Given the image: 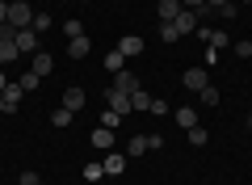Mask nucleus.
<instances>
[{"instance_id": "f257e3e1", "label": "nucleus", "mask_w": 252, "mask_h": 185, "mask_svg": "<svg viewBox=\"0 0 252 185\" xmlns=\"http://www.w3.org/2000/svg\"><path fill=\"white\" fill-rule=\"evenodd\" d=\"M172 26H177V34H193V30L202 26V17H198V9H181L177 17H172Z\"/></svg>"}, {"instance_id": "f03ea898", "label": "nucleus", "mask_w": 252, "mask_h": 185, "mask_svg": "<svg viewBox=\"0 0 252 185\" xmlns=\"http://www.w3.org/2000/svg\"><path fill=\"white\" fill-rule=\"evenodd\" d=\"M30 21H34V9H30L26 0H21V4H9V26L13 30H26Z\"/></svg>"}, {"instance_id": "7ed1b4c3", "label": "nucleus", "mask_w": 252, "mask_h": 185, "mask_svg": "<svg viewBox=\"0 0 252 185\" xmlns=\"http://www.w3.org/2000/svg\"><path fill=\"white\" fill-rule=\"evenodd\" d=\"M38 38H42V34H34V30H17V38H13V42H17V51L21 55H34V51H42V46H38Z\"/></svg>"}, {"instance_id": "20e7f679", "label": "nucleus", "mask_w": 252, "mask_h": 185, "mask_svg": "<svg viewBox=\"0 0 252 185\" xmlns=\"http://www.w3.org/2000/svg\"><path fill=\"white\" fill-rule=\"evenodd\" d=\"M30 72L51 76V72H55V55H51V51H34V55H30Z\"/></svg>"}, {"instance_id": "39448f33", "label": "nucleus", "mask_w": 252, "mask_h": 185, "mask_svg": "<svg viewBox=\"0 0 252 185\" xmlns=\"http://www.w3.org/2000/svg\"><path fill=\"white\" fill-rule=\"evenodd\" d=\"M198 38L206 46H215V51H223V46H227V30H215V26H198Z\"/></svg>"}, {"instance_id": "423d86ee", "label": "nucleus", "mask_w": 252, "mask_h": 185, "mask_svg": "<svg viewBox=\"0 0 252 185\" xmlns=\"http://www.w3.org/2000/svg\"><path fill=\"white\" fill-rule=\"evenodd\" d=\"M114 88H118V93H126V97H130V93H139V76H135V72H114Z\"/></svg>"}, {"instance_id": "0eeeda50", "label": "nucleus", "mask_w": 252, "mask_h": 185, "mask_svg": "<svg viewBox=\"0 0 252 185\" xmlns=\"http://www.w3.org/2000/svg\"><path fill=\"white\" fill-rule=\"evenodd\" d=\"M181 80H185V88H189V93H202V88L210 84L206 68H189V72H185V76H181Z\"/></svg>"}, {"instance_id": "6e6552de", "label": "nucleus", "mask_w": 252, "mask_h": 185, "mask_svg": "<svg viewBox=\"0 0 252 185\" xmlns=\"http://www.w3.org/2000/svg\"><path fill=\"white\" fill-rule=\"evenodd\" d=\"M21 93H26V88H21L17 80H9V84H4V93H0V97H4V114H13V110L21 106Z\"/></svg>"}, {"instance_id": "1a4fd4ad", "label": "nucleus", "mask_w": 252, "mask_h": 185, "mask_svg": "<svg viewBox=\"0 0 252 185\" xmlns=\"http://www.w3.org/2000/svg\"><path fill=\"white\" fill-rule=\"evenodd\" d=\"M84 101H89V97H84V88H67V93H63V106L72 110V114H80Z\"/></svg>"}, {"instance_id": "9d476101", "label": "nucleus", "mask_w": 252, "mask_h": 185, "mask_svg": "<svg viewBox=\"0 0 252 185\" xmlns=\"http://www.w3.org/2000/svg\"><path fill=\"white\" fill-rule=\"evenodd\" d=\"M109 110H114V114H130V97H126V93H118V88H109Z\"/></svg>"}, {"instance_id": "9b49d317", "label": "nucleus", "mask_w": 252, "mask_h": 185, "mask_svg": "<svg viewBox=\"0 0 252 185\" xmlns=\"http://www.w3.org/2000/svg\"><path fill=\"white\" fill-rule=\"evenodd\" d=\"M118 51H122V55H143V38H139V34H126L122 42H118Z\"/></svg>"}, {"instance_id": "f8f14e48", "label": "nucleus", "mask_w": 252, "mask_h": 185, "mask_svg": "<svg viewBox=\"0 0 252 185\" xmlns=\"http://www.w3.org/2000/svg\"><path fill=\"white\" fill-rule=\"evenodd\" d=\"M93 148L109 151V148H114V131H109V126H97V131H93Z\"/></svg>"}, {"instance_id": "ddd939ff", "label": "nucleus", "mask_w": 252, "mask_h": 185, "mask_svg": "<svg viewBox=\"0 0 252 185\" xmlns=\"http://www.w3.org/2000/svg\"><path fill=\"white\" fill-rule=\"evenodd\" d=\"M101 164H105V177H118L126 168V156H118V151H109L105 160H101Z\"/></svg>"}, {"instance_id": "4468645a", "label": "nucleus", "mask_w": 252, "mask_h": 185, "mask_svg": "<svg viewBox=\"0 0 252 185\" xmlns=\"http://www.w3.org/2000/svg\"><path fill=\"white\" fill-rule=\"evenodd\" d=\"M13 59H21L17 42H13V38H0V63H13Z\"/></svg>"}, {"instance_id": "2eb2a0df", "label": "nucleus", "mask_w": 252, "mask_h": 185, "mask_svg": "<svg viewBox=\"0 0 252 185\" xmlns=\"http://www.w3.org/2000/svg\"><path fill=\"white\" fill-rule=\"evenodd\" d=\"M89 51H93V42H89V38H72V42H67V55H72V59H84Z\"/></svg>"}, {"instance_id": "dca6fc26", "label": "nucleus", "mask_w": 252, "mask_h": 185, "mask_svg": "<svg viewBox=\"0 0 252 185\" xmlns=\"http://www.w3.org/2000/svg\"><path fill=\"white\" fill-rule=\"evenodd\" d=\"M63 34H67V42H72V38H84V21H76V17H67V21H63Z\"/></svg>"}, {"instance_id": "f3484780", "label": "nucleus", "mask_w": 252, "mask_h": 185, "mask_svg": "<svg viewBox=\"0 0 252 185\" xmlns=\"http://www.w3.org/2000/svg\"><path fill=\"white\" fill-rule=\"evenodd\" d=\"M130 110H147V114H152V93H143V88L130 93Z\"/></svg>"}, {"instance_id": "a211bd4d", "label": "nucleus", "mask_w": 252, "mask_h": 185, "mask_svg": "<svg viewBox=\"0 0 252 185\" xmlns=\"http://www.w3.org/2000/svg\"><path fill=\"white\" fill-rule=\"evenodd\" d=\"M143 151H152L147 148V135H135V139L126 143V156H143Z\"/></svg>"}, {"instance_id": "6ab92c4d", "label": "nucleus", "mask_w": 252, "mask_h": 185, "mask_svg": "<svg viewBox=\"0 0 252 185\" xmlns=\"http://www.w3.org/2000/svg\"><path fill=\"white\" fill-rule=\"evenodd\" d=\"M181 13V0H160V21H172Z\"/></svg>"}, {"instance_id": "aec40b11", "label": "nucleus", "mask_w": 252, "mask_h": 185, "mask_svg": "<svg viewBox=\"0 0 252 185\" xmlns=\"http://www.w3.org/2000/svg\"><path fill=\"white\" fill-rule=\"evenodd\" d=\"M105 68H109V72H122V68H126V55L118 51V46H114V51L105 55Z\"/></svg>"}, {"instance_id": "412c9836", "label": "nucleus", "mask_w": 252, "mask_h": 185, "mask_svg": "<svg viewBox=\"0 0 252 185\" xmlns=\"http://www.w3.org/2000/svg\"><path fill=\"white\" fill-rule=\"evenodd\" d=\"M72 118H76L72 110H67V106H59V110L51 114V122H55V126H72Z\"/></svg>"}, {"instance_id": "4be33fe9", "label": "nucleus", "mask_w": 252, "mask_h": 185, "mask_svg": "<svg viewBox=\"0 0 252 185\" xmlns=\"http://www.w3.org/2000/svg\"><path fill=\"white\" fill-rule=\"evenodd\" d=\"M51 26H55V21L46 17V13H34V21H30V30H34V34H46Z\"/></svg>"}, {"instance_id": "5701e85b", "label": "nucleus", "mask_w": 252, "mask_h": 185, "mask_svg": "<svg viewBox=\"0 0 252 185\" xmlns=\"http://www.w3.org/2000/svg\"><path fill=\"white\" fill-rule=\"evenodd\" d=\"M17 84H21V88H26V93H34V88H38V84H42V76H38V72H26V76H21V80H17Z\"/></svg>"}, {"instance_id": "b1692460", "label": "nucleus", "mask_w": 252, "mask_h": 185, "mask_svg": "<svg viewBox=\"0 0 252 185\" xmlns=\"http://www.w3.org/2000/svg\"><path fill=\"white\" fill-rule=\"evenodd\" d=\"M177 122L189 131V126H198V118H193V110H189V106H181V110H177Z\"/></svg>"}, {"instance_id": "393cba45", "label": "nucleus", "mask_w": 252, "mask_h": 185, "mask_svg": "<svg viewBox=\"0 0 252 185\" xmlns=\"http://www.w3.org/2000/svg\"><path fill=\"white\" fill-rule=\"evenodd\" d=\"M101 177H105V164H84V181H93V185H97Z\"/></svg>"}, {"instance_id": "a878e982", "label": "nucleus", "mask_w": 252, "mask_h": 185, "mask_svg": "<svg viewBox=\"0 0 252 185\" xmlns=\"http://www.w3.org/2000/svg\"><path fill=\"white\" fill-rule=\"evenodd\" d=\"M177 26H172V21H160V42H177Z\"/></svg>"}, {"instance_id": "bb28decb", "label": "nucleus", "mask_w": 252, "mask_h": 185, "mask_svg": "<svg viewBox=\"0 0 252 185\" xmlns=\"http://www.w3.org/2000/svg\"><path fill=\"white\" fill-rule=\"evenodd\" d=\"M206 139H210V135H206V126H189V143H193V148H202Z\"/></svg>"}, {"instance_id": "cd10ccee", "label": "nucleus", "mask_w": 252, "mask_h": 185, "mask_svg": "<svg viewBox=\"0 0 252 185\" xmlns=\"http://www.w3.org/2000/svg\"><path fill=\"white\" fill-rule=\"evenodd\" d=\"M202 106H219V88H215V84L202 88Z\"/></svg>"}, {"instance_id": "c85d7f7f", "label": "nucleus", "mask_w": 252, "mask_h": 185, "mask_svg": "<svg viewBox=\"0 0 252 185\" xmlns=\"http://www.w3.org/2000/svg\"><path fill=\"white\" fill-rule=\"evenodd\" d=\"M118 122H122V114H114V110H105V114H101V126H109V131H114Z\"/></svg>"}, {"instance_id": "c756f323", "label": "nucleus", "mask_w": 252, "mask_h": 185, "mask_svg": "<svg viewBox=\"0 0 252 185\" xmlns=\"http://www.w3.org/2000/svg\"><path fill=\"white\" fill-rule=\"evenodd\" d=\"M152 114L164 118V114H168V101H164V97H152Z\"/></svg>"}, {"instance_id": "7c9ffc66", "label": "nucleus", "mask_w": 252, "mask_h": 185, "mask_svg": "<svg viewBox=\"0 0 252 185\" xmlns=\"http://www.w3.org/2000/svg\"><path fill=\"white\" fill-rule=\"evenodd\" d=\"M231 51L240 55V59H248V55H252V42H231Z\"/></svg>"}, {"instance_id": "2f4dec72", "label": "nucleus", "mask_w": 252, "mask_h": 185, "mask_svg": "<svg viewBox=\"0 0 252 185\" xmlns=\"http://www.w3.org/2000/svg\"><path fill=\"white\" fill-rule=\"evenodd\" d=\"M219 17H223V21H231V17H235V0H227L223 9H219Z\"/></svg>"}, {"instance_id": "473e14b6", "label": "nucleus", "mask_w": 252, "mask_h": 185, "mask_svg": "<svg viewBox=\"0 0 252 185\" xmlns=\"http://www.w3.org/2000/svg\"><path fill=\"white\" fill-rule=\"evenodd\" d=\"M21 185H42V177H38V173H30V168H26V173H21Z\"/></svg>"}, {"instance_id": "72a5a7b5", "label": "nucleus", "mask_w": 252, "mask_h": 185, "mask_svg": "<svg viewBox=\"0 0 252 185\" xmlns=\"http://www.w3.org/2000/svg\"><path fill=\"white\" fill-rule=\"evenodd\" d=\"M0 26H9V0H0Z\"/></svg>"}, {"instance_id": "f704fd0d", "label": "nucleus", "mask_w": 252, "mask_h": 185, "mask_svg": "<svg viewBox=\"0 0 252 185\" xmlns=\"http://www.w3.org/2000/svg\"><path fill=\"white\" fill-rule=\"evenodd\" d=\"M206 0H181V9H202Z\"/></svg>"}, {"instance_id": "c9c22d12", "label": "nucleus", "mask_w": 252, "mask_h": 185, "mask_svg": "<svg viewBox=\"0 0 252 185\" xmlns=\"http://www.w3.org/2000/svg\"><path fill=\"white\" fill-rule=\"evenodd\" d=\"M0 38H17V30H13V26H0Z\"/></svg>"}, {"instance_id": "e433bc0d", "label": "nucleus", "mask_w": 252, "mask_h": 185, "mask_svg": "<svg viewBox=\"0 0 252 185\" xmlns=\"http://www.w3.org/2000/svg\"><path fill=\"white\" fill-rule=\"evenodd\" d=\"M206 4H210V9H215V13H219V9H223V4H227V0H206Z\"/></svg>"}, {"instance_id": "4c0bfd02", "label": "nucleus", "mask_w": 252, "mask_h": 185, "mask_svg": "<svg viewBox=\"0 0 252 185\" xmlns=\"http://www.w3.org/2000/svg\"><path fill=\"white\" fill-rule=\"evenodd\" d=\"M4 84H9V80H4V72H0V93H4Z\"/></svg>"}, {"instance_id": "58836bf2", "label": "nucleus", "mask_w": 252, "mask_h": 185, "mask_svg": "<svg viewBox=\"0 0 252 185\" xmlns=\"http://www.w3.org/2000/svg\"><path fill=\"white\" fill-rule=\"evenodd\" d=\"M0 114H4V97H0Z\"/></svg>"}, {"instance_id": "ea45409f", "label": "nucleus", "mask_w": 252, "mask_h": 185, "mask_svg": "<svg viewBox=\"0 0 252 185\" xmlns=\"http://www.w3.org/2000/svg\"><path fill=\"white\" fill-rule=\"evenodd\" d=\"M9 4H21V0H9Z\"/></svg>"}]
</instances>
